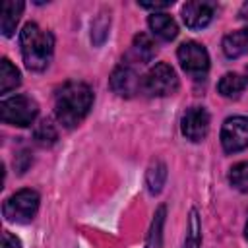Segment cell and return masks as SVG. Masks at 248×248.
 Segmentation results:
<instances>
[{
  "label": "cell",
  "mask_w": 248,
  "mask_h": 248,
  "mask_svg": "<svg viewBox=\"0 0 248 248\" xmlns=\"http://www.w3.org/2000/svg\"><path fill=\"white\" fill-rule=\"evenodd\" d=\"M221 145L227 153H236L248 147V118L231 116L221 128Z\"/></svg>",
  "instance_id": "7"
},
{
  "label": "cell",
  "mask_w": 248,
  "mask_h": 248,
  "mask_svg": "<svg viewBox=\"0 0 248 248\" xmlns=\"http://www.w3.org/2000/svg\"><path fill=\"white\" fill-rule=\"evenodd\" d=\"M108 27H110V17H108L107 12H101V14L93 19V23H91V41H93L95 46H101V45L107 41V37H108Z\"/></svg>",
  "instance_id": "20"
},
{
  "label": "cell",
  "mask_w": 248,
  "mask_h": 248,
  "mask_svg": "<svg viewBox=\"0 0 248 248\" xmlns=\"http://www.w3.org/2000/svg\"><path fill=\"white\" fill-rule=\"evenodd\" d=\"M141 8H145V10H165V8H169L170 4H172V0H165V2H138Z\"/></svg>",
  "instance_id": "24"
},
{
  "label": "cell",
  "mask_w": 248,
  "mask_h": 248,
  "mask_svg": "<svg viewBox=\"0 0 248 248\" xmlns=\"http://www.w3.org/2000/svg\"><path fill=\"white\" fill-rule=\"evenodd\" d=\"M23 62L33 72H43L52 58L54 39L48 31L41 29L37 23H25L19 35Z\"/></svg>",
  "instance_id": "2"
},
{
  "label": "cell",
  "mask_w": 248,
  "mask_h": 248,
  "mask_svg": "<svg viewBox=\"0 0 248 248\" xmlns=\"http://www.w3.org/2000/svg\"><path fill=\"white\" fill-rule=\"evenodd\" d=\"M37 114H39V105L27 95H14L0 103L2 122L10 126H19V128L31 126Z\"/></svg>",
  "instance_id": "3"
},
{
  "label": "cell",
  "mask_w": 248,
  "mask_h": 248,
  "mask_svg": "<svg viewBox=\"0 0 248 248\" xmlns=\"http://www.w3.org/2000/svg\"><path fill=\"white\" fill-rule=\"evenodd\" d=\"M147 23H149V29L153 31V35H157L163 41H172L178 35L176 21L167 14H153V16H149Z\"/></svg>",
  "instance_id": "12"
},
{
  "label": "cell",
  "mask_w": 248,
  "mask_h": 248,
  "mask_svg": "<svg viewBox=\"0 0 248 248\" xmlns=\"http://www.w3.org/2000/svg\"><path fill=\"white\" fill-rule=\"evenodd\" d=\"M165 215H167V207L159 205V209L153 215L147 238H145V248H163V225H165Z\"/></svg>",
  "instance_id": "16"
},
{
  "label": "cell",
  "mask_w": 248,
  "mask_h": 248,
  "mask_svg": "<svg viewBox=\"0 0 248 248\" xmlns=\"http://www.w3.org/2000/svg\"><path fill=\"white\" fill-rule=\"evenodd\" d=\"M155 52H157V45L151 41V37H149V35L140 33V35H136V37H134V41H132V48H130V54L134 56V60H136V62H140V64L151 62V60H153V56H155Z\"/></svg>",
  "instance_id": "14"
},
{
  "label": "cell",
  "mask_w": 248,
  "mask_h": 248,
  "mask_svg": "<svg viewBox=\"0 0 248 248\" xmlns=\"http://www.w3.org/2000/svg\"><path fill=\"white\" fill-rule=\"evenodd\" d=\"M178 62L182 66V70L192 76L194 79H203L207 70H209V54L205 50L203 45L196 43V41H188L182 43L178 46Z\"/></svg>",
  "instance_id": "6"
},
{
  "label": "cell",
  "mask_w": 248,
  "mask_h": 248,
  "mask_svg": "<svg viewBox=\"0 0 248 248\" xmlns=\"http://www.w3.org/2000/svg\"><path fill=\"white\" fill-rule=\"evenodd\" d=\"M93 105V91L83 81H66L54 95V112L64 128H76Z\"/></svg>",
  "instance_id": "1"
},
{
  "label": "cell",
  "mask_w": 248,
  "mask_h": 248,
  "mask_svg": "<svg viewBox=\"0 0 248 248\" xmlns=\"http://www.w3.org/2000/svg\"><path fill=\"white\" fill-rule=\"evenodd\" d=\"M244 236L248 238V221H246V227H244Z\"/></svg>",
  "instance_id": "25"
},
{
  "label": "cell",
  "mask_w": 248,
  "mask_h": 248,
  "mask_svg": "<svg viewBox=\"0 0 248 248\" xmlns=\"http://www.w3.org/2000/svg\"><path fill=\"white\" fill-rule=\"evenodd\" d=\"M39 209V194L31 188H23L16 194H12L4 205L2 213L12 223H29Z\"/></svg>",
  "instance_id": "4"
},
{
  "label": "cell",
  "mask_w": 248,
  "mask_h": 248,
  "mask_svg": "<svg viewBox=\"0 0 248 248\" xmlns=\"http://www.w3.org/2000/svg\"><path fill=\"white\" fill-rule=\"evenodd\" d=\"M215 6L209 2H186L182 6V19L188 29H203L213 19Z\"/></svg>",
  "instance_id": "10"
},
{
  "label": "cell",
  "mask_w": 248,
  "mask_h": 248,
  "mask_svg": "<svg viewBox=\"0 0 248 248\" xmlns=\"http://www.w3.org/2000/svg\"><path fill=\"white\" fill-rule=\"evenodd\" d=\"M33 136H35V141L37 143H41V145H52L56 141V138H58V132H56V128H54V124L50 120H43V122L37 124Z\"/></svg>",
  "instance_id": "21"
},
{
  "label": "cell",
  "mask_w": 248,
  "mask_h": 248,
  "mask_svg": "<svg viewBox=\"0 0 248 248\" xmlns=\"http://www.w3.org/2000/svg\"><path fill=\"white\" fill-rule=\"evenodd\" d=\"M223 52L227 58H238L248 52V29H238L223 39Z\"/></svg>",
  "instance_id": "13"
},
{
  "label": "cell",
  "mask_w": 248,
  "mask_h": 248,
  "mask_svg": "<svg viewBox=\"0 0 248 248\" xmlns=\"http://www.w3.org/2000/svg\"><path fill=\"white\" fill-rule=\"evenodd\" d=\"M202 246V223L198 217V211L192 209L188 217V229H186V238L182 248H200Z\"/></svg>",
  "instance_id": "19"
},
{
  "label": "cell",
  "mask_w": 248,
  "mask_h": 248,
  "mask_svg": "<svg viewBox=\"0 0 248 248\" xmlns=\"http://www.w3.org/2000/svg\"><path fill=\"white\" fill-rule=\"evenodd\" d=\"M182 134L190 141H202L209 130V114L203 107H190L180 120Z\"/></svg>",
  "instance_id": "8"
},
{
  "label": "cell",
  "mask_w": 248,
  "mask_h": 248,
  "mask_svg": "<svg viewBox=\"0 0 248 248\" xmlns=\"http://www.w3.org/2000/svg\"><path fill=\"white\" fill-rule=\"evenodd\" d=\"M176 89H178L176 72L165 62L155 64L141 79V91L149 97H167L176 93Z\"/></svg>",
  "instance_id": "5"
},
{
  "label": "cell",
  "mask_w": 248,
  "mask_h": 248,
  "mask_svg": "<svg viewBox=\"0 0 248 248\" xmlns=\"http://www.w3.org/2000/svg\"><path fill=\"white\" fill-rule=\"evenodd\" d=\"M21 83V76L17 72L16 66H12V62L8 58H2L0 62V93H8L12 89H16Z\"/></svg>",
  "instance_id": "18"
},
{
  "label": "cell",
  "mask_w": 248,
  "mask_h": 248,
  "mask_svg": "<svg viewBox=\"0 0 248 248\" xmlns=\"http://www.w3.org/2000/svg\"><path fill=\"white\" fill-rule=\"evenodd\" d=\"M21 12H23V2L21 0H6L4 2L2 16H0V31H2L4 37H12L14 35Z\"/></svg>",
  "instance_id": "11"
},
{
  "label": "cell",
  "mask_w": 248,
  "mask_h": 248,
  "mask_svg": "<svg viewBox=\"0 0 248 248\" xmlns=\"http://www.w3.org/2000/svg\"><path fill=\"white\" fill-rule=\"evenodd\" d=\"M110 89L120 97H134L141 89V79L132 66H118L110 74Z\"/></svg>",
  "instance_id": "9"
},
{
  "label": "cell",
  "mask_w": 248,
  "mask_h": 248,
  "mask_svg": "<svg viewBox=\"0 0 248 248\" xmlns=\"http://www.w3.org/2000/svg\"><path fill=\"white\" fill-rule=\"evenodd\" d=\"M167 182V165L163 161H153L145 172V184L149 194H159Z\"/></svg>",
  "instance_id": "17"
},
{
  "label": "cell",
  "mask_w": 248,
  "mask_h": 248,
  "mask_svg": "<svg viewBox=\"0 0 248 248\" xmlns=\"http://www.w3.org/2000/svg\"><path fill=\"white\" fill-rule=\"evenodd\" d=\"M229 182L238 190H246L248 188V161H242V163H238V165H234L231 169Z\"/></svg>",
  "instance_id": "22"
},
{
  "label": "cell",
  "mask_w": 248,
  "mask_h": 248,
  "mask_svg": "<svg viewBox=\"0 0 248 248\" xmlns=\"http://www.w3.org/2000/svg\"><path fill=\"white\" fill-rule=\"evenodd\" d=\"M248 85V79L240 74H225L219 83H217V91L223 95V97H229V99H236Z\"/></svg>",
  "instance_id": "15"
},
{
  "label": "cell",
  "mask_w": 248,
  "mask_h": 248,
  "mask_svg": "<svg viewBox=\"0 0 248 248\" xmlns=\"http://www.w3.org/2000/svg\"><path fill=\"white\" fill-rule=\"evenodd\" d=\"M2 248H21V242H19L17 236H14L12 232L4 231V234H2Z\"/></svg>",
  "instance_id": "23"
}]
</instances>
